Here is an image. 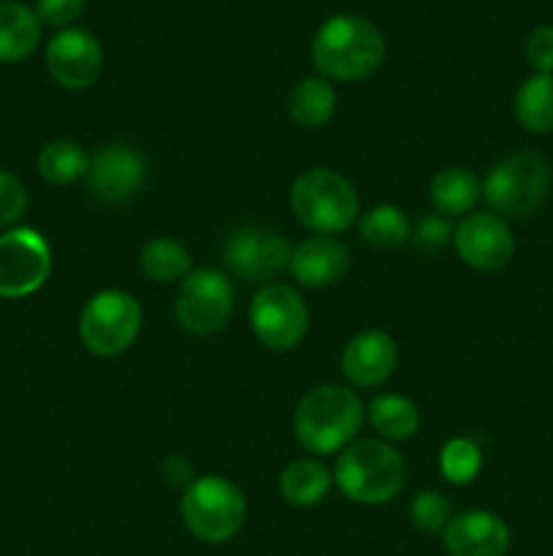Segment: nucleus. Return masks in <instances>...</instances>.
<instances>
[{"label":"nucleus","instance_id":"obj_28","mask_svg":"<svg viewBox=\"0 0 553 556\" xmlns=\"http://www.w3.org/2000/svg\"><path fill=\"white\" fill-rule=\"evenodd\" d=\"M410 516L421 532H442L450 521V503L439 492H421L412 500Z\"/></svg>","mask_w":553,"mask_h":556},{"label":"nucleus","instance_id":"obj_13","mask_svg":"<svg viewBox=\"0 0 553 556\" xmlns=\"http://www.w3.org/2000/svg\"><path fill=\"white\" fill-rule=\"evenodd\" d=\"M47 68L65 90H87L103 71L101 41L85 27H65L49 41Z\"/></svg>","mask_w":553,"mask_h":556},{"label":"nucleus","instance_id":"obj_10","mask_svg":"<svg viewBox=\"0 0 553 556\" xmlns=\"http://www.w3.org/2000/svg\"><path fill=\"white\" fill-rule=\"evenodd\" d=\"M52 271V250L33 228H14L0 237V299L36 293Z\"/></svg>","mask_w":553,"mask_h":556},{"label":"nucleus","instance_id":"obj_6","mask_svg":"<svg viewBox=\"0 0 553 556\" xmlns=\"http://www.w3.org/2000/svg\"><path fill=\"white\" fill-rule=\"evenodd\" d=\"M182 521L198 541L226 543L247 519V500L236 483L220 476L195 478L182 494Z\"/></svg>","mask_w":553,"mask_h":556},{"label":"nucleus","instance_id":"obj_30","mask_svg":"<svg viewBox=\"0 0 553 556\" xmlns=\"http://www.w3.org/2000/svg\"><path fill=\"white\" fill-rule=\"evenodd\" d=\"M526 60L537 68V74H553V25L535 27L526 38Z\"/></svg>","mask_w":553,"mask_h":556},{"label":"nucleus","instance_id":"obj_15","mask_svg":"<svg viewBox=\"0 0 553 556\" xmlns=\"http://www.w3.org/2000/svg\"><path fill=\"white\" fill-rule=\"evenodd\" d=\"M450 556H504L510 548V527L488 510H466L442 530Z\"/></svg>","mask_w":553,"mask_h":556},{"label":"nucleus","instance_id":"obj_31","mask_svg":"<svg viewBox=\"0 0 553 556\" xmlns=\"http://www.w3.org/2000/svg\"><path fill=\"white\" fill-rule=\"evenodd\" d=\"M85 11V0H38L36 14L38 20L54 27H68Z\"/></svg>","mask_w":553,"mask_h":556},{"label":"nucleus","instance_id":"obj_26","mask_svg":"<svg viewBox=\"0 0 553 556\" xmlns=\"http://www.w3.org/2000/svg\"><path fill=\"white\" fill-rule=\"evenodd\" d=\"M358 231H361L363 242H369L372 248L394 250L401 248L407 237H410V220H407V215L399 206L380 204L363 215Z\"/></svg>","mask_w":553,"mask_h":556},{"label":"nucleus","instance_id":"obj_11","mask_svg":"<svg viewBox=\"0 0 553 556\" xmlns=\"http://www.w3.org/2000/svg\"><path fill=\"white\" fill-rule=\"evenodd\" d=\"M293 248L285 237L269 228H239L226 242V261L242 280L266 282L291 266Z\"/></svg>","mask_w":553,"mask_h":556},{"label":"nucleus","instance_id":"obj_24","mask_svg":"<svg viewBox=\"0 0 553 556\" xmlns=\"http://www.w3.org/2000/svg\"><path fill=\"white\" fill-rule=\"evenodd\" d=\"M190 258L188 248L171 237H157L141 248V271L155 282H173L184 280L190 275Z\"/></svg>","mask_w":553,"mask_h":556},{"label":"nucleus","instance_id":"obj_5","mask_svg":"<svg viewBox=\"0 0 553 556\" xmlns=\"http://www.w3.org/2000/svg\"><path fill=\"white\" fill-rule=\"evenodd\" d=\"M551 166L537 152H515L488 172L483 199L504 217H529L551 193Z\"/></svg>","mask_w":553,"mask_h":556},{"label":"nucleus","instance_id":"obj_25","mask_svg":"<svg viewBox=\"0 0 553 556\" xmlns=\"http://www.w3.org/2000/svg\"><path fill=\"white\" fill-rule=\"evenodd\" d=\"M90 172V157L76 141H49L38 152V174L52 185H74L87 177Z\"/></svg>","mask_w":553,"mask_h":556},{"label":"nucleus","instance_id":"obj_7","mask_svg":"<svg viewBox=\"0 0 553 556\" xmlns=\"http://www.w3.org/2000/svg\"><path fill=\"white\" fill-rule=\"evenodd\" d=\"M141 318V304L130 293L108 288L85 304L79 315V337L95 356H119L139 337Z\"/></svg>","mask_w":553,"mask_h":556},{"label":"nucleus","instance_id":"obj_1","mask_svg":"<svg viewBox=\"0 0 553 556\" xmlns=\"http://www.w3.org/2000/svg\"><path fill=\"white\" fill-rule=\"evenodd\" d=\"M312 60L325 79H369L385 60V38L374 22L358 14L331 16L314 33Z\"/></svg>","mask_w":553,"mask_h":556},{"label":"nucleus","instance_id":"obj_2","mask_svg":"<svg viewBox=\"0 0 553 556\" xmlns=\"http://www.w3.org/2000/svg\"><path fill=\"white\" fill-rule=\"evenodd\" d=\"M363 424V405L350 389L336 383L307 391L293 413V434L312 454L345 448Z\"/></svg>","mask_w":553,"mask_h":556},{"label":"nucleus","instance_id":"obj_12","mask_svg":"<svg viewBox=\"0 0 553 556\" xmlns=\"http://www.w3.org/2000/svg\"><path fill=\"white\" fill-rule=\"evenodd\" d=\"M453 244L459 258L477 271H497L510 264L515 253V237L507 223L491 212L466 215L455 226Z\"/></svg>","mask_w":553,"mask_h":556},{"label":"nucleus","instance_id":"obj_23","mask_svg":"<svg viewBox=\"0 0 553 556\" xmlns=\"http://www.w3.org/2000/svg\"><path fill=\"white\" fill-rule=\"evenodd\" d=\"M369 421L374 432L383 434L385 440H407L421 427V413L415 402L401 394H383L374 396L369 405Z\"/></svg>","mask_w":553,"mask_h":556},{"label":"nucleus","instance_id":"obj_8","mask_svg":"<svg viewBox=\"0 0 553 556\" xmlns=\"http://www.w3.org/2000/svg\"><path fill=\"white\" fill-rule=\"evenodd\" d=\"M249 326L269 351H293L309 329V309L291 286H263L249 302Z\"/></svg>","mask_w":553,"mask_h":556},{"label":"nucleus","instance_id":"obj_16","mask_svg":"<svg viewBox=\"0 0 553 556\" xmlns=\"http://www.w3.org/2000/svg\"><path fill=\"white\" fill-rule=\"evenodd\" d=\"M339 364L342 375L352 386L372 389V386L385 383L394 375L396 364H399V351H396V342L385 331L369 329L347 342Z\"/></svg>","mask_w":553,"mask_h":556},{"label":"nucleus","instance_id":"obj_21","mask_svg":"<svg viewBox=\"0 0 553 556\" xmlns=\"http://www.w3.org/2000/svg\"><path fill=\"white\" fill-rule=\"evenodd\" d=\"M515 119L529 134H553V74H535L515 92Z\"/></svg>","mask_w":553,"mask_h":556},{"label":"nucleus","instance_id":"obj_32","mask_svg":"<svg viewBox=\"0 0 553 556\" xmlns=\"http://www.w3.org/2000/svg\"><path fill=\"white\" fill-rule=\"evenodd\" d=\"M450 242V223L445 217H423L415 228V244L423 250H437Z\"/></svg>","mask_w":553,"mask_h":556},{"label":"nucleus","instance_id":"obj_33","mask_svg":"<svg viewBox=\"0 0 553 556\" xmlns=\"http://www.w3.org/2000/svg\"><path fill=\"white\" fill-rule=\"evenodd\" d=\"M160 472H163V481L171 483V486L188 489L190 483L195 481V478H193V465H190V459H184V456H179V454H173V456H168V459H163Z\"/></svg>","mask_w":553,"mask_h":556},{"label":"nucleus","instance_id":"obj_14","mask_svg":"<svg viewBox=\"0 0 553 556\" xmlns=\"http://www.w3.org/2000/svg\"><path fill=\"white\" fill-rule=\"evenodd\" d=\"M146 163L133 144H108L90 157L87 190L101 204H123L144 185Z\"/></svg>","mask_w":553,"mask_h":556},{"label":"nucleus","instance_id":"obj_22","mask_svg":"<svg viewBox=\"0 0 553 556\" xmlns=\"http://www.w3.org/2000/svg\"><path fill=\"white\" fill-rule=\"evenodd\" d=\"M336 109V90L329 85V79H304L301 85L293 87L291 101H287V112L291 119L301 128H320L334 117Z\"/></svg>","mask_w":553,"mask_h":556},{"label":"nucleus","instance_id":"obj_19","mask_svg":"<svg viewBox=\"0 0 553 556\" xmlns=\"http://www.w3.org/2000/svg\"><path fill=\"white\" fill-rule=\"evenodd\" d=\"M331 483L334 478L318 459H298L287 465L280 476V492L285 503L296 508H312L329 497Z\"/></svg>","mask_w":553,"mask_h":556},{"label":"nucleus","instance_id":"obj_20","mask_svg":"<svg viewBox=\"0 0 553 556\" xmlns=\"http://www.w3.org/2000/svg\"><path fill=\"white\" fill-rule=\"evenodd\" d=\"M432 204L434 210L442 212V215H466L472 206L480 201L483 185L470 168H442L437 177L432 179Z\"/></svg>","mask_w":553,"mask_h":556},{"label":"nucleus","instance_id":"obj_29","mask_svg":"<svg viewBox=\"0 0 553 556\" xmlns=\"http://www.w3.org/2000/svg\"><path fill=\"white\" fill-rule=\"evenodd\" d=\"M27 210V188L20 177L0 168V231L14 226Z\"/></svg>","mask_w":553,"mask_h":556},{"label":"nucleus","instance_id":"obj_17","mask_svg":"<svg viewBox=\"0 0 553 556\" xmlns=\"http://www.w3.org/2000/svg\"><path fill=\"white\" fill-rule=\"evenodd\" d=\"M350 264V250L342 239L334 237H309L291 255V275L301 286L325 288L339 280Z\"/></svg>","mask_w":553,"mask_h":556},{"label":"nucleus","instance_id":"obj_27","mask_svg":"<svg viewBox=\"0 0 553 556\" xmlns=\"http://www.w3.org/2000/svg\"><path fill=\"white\" fill-rule=\"evenodd\" d=\"M483 467L480 445L470 438H453L442 445L439 454V472L453 486H466L477 478Z\"/></svg>","mask_w":553,"mask_h":556},{"label":"nucleus","instance_id":"obj_9","mask_svg":"<svg viewBox=\"0 0 553 556\" xmlns=\"http://www.w3.org/2000/svg\"><path fill=\"white\" fill-rule=\"evenodd\" d=\"M233 313V286L222 271L195 269L177 293V320L190 334H215Z\"/></svg>","mask_w":553,"mask_h":556},{"label":"nucleus","instance_id":"obj_4","mask_svg":"<svg viewBox=\"0 0 553 556\" xmlns=\"http://www.w3.org/2000/svg\"><path fill=\"white\" fill-rule=\"evenodd\" d=\"M291 210L304 228L329 237L352 226L358 217V193L342 174L309 168L293 182Z\"/></svg>","mask_w":553,"mask_h":556},{"label":"nucleus","instance_id":"obj_18","mask_svg":"<svg viewBox=\"0 0 553 556\" xmlns=\"http://www.w3.org/2000/svg\"><path fill=\"white\" fill-rule=\"evenodd\" d=\"M41 41V20L16 0H0V63L30 58Z\"/></svg>","mask_w":553,"mask_h":556},{"label":"nucleus","instance_id":"obj_3","mask_svg":"<svg viewBox=\"0 0 553 556\" xmlns=\"http://www.w3.org/2000/svg\"><path fill=\"white\" fill-rule=\"evenodd\" d=\"M334 481L352 503L385 505L404 489V456L383 440H361L339 456Z\"/></svg>","mask_w":553,"mask_h":556}]
</instances>
